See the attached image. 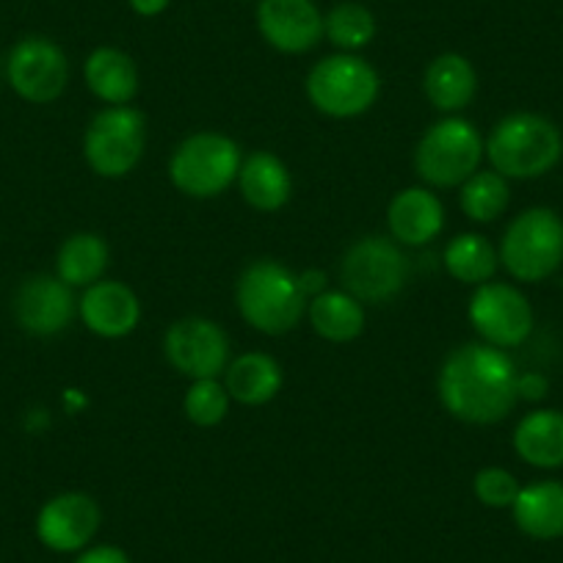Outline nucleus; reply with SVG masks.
I'll return each mask as SVG.
<instances>
[{
  "instance_id": "nucleus-28",
  "label": "nucleus",
  "mask_w": 563,
  "mask_h": 563,
  "mask_svg": "<svg viewBox=\"0 0 563 563\" xmlns=\"http://www.w3.org/2000/svg\"><path fill=\"white\" fill-rule=\"evenodd\" d=\"M323 36L340 53H356L371 45L376 36V18L356 0H343L323 14Z\"/></svg>"
},
{
  "instance_id": "nucleus-1",
  "label": "nucleus",
  "mask_w": 563,
  "mask_h": 563,
  "mask_svg": "<svg viewBox=\"0 0 563 563\" xmlns=\"http://www.w3.org/2000/svg\"><path fill=\"white\" fill-rule=\"evenodd\" d=\"M519 371L508 351L489 343H467L445 356L437 378L440 400L456 420L495 426L519 404Z\"/></svg>"
},
{
  "instance_id": "nucleus-10",
  "label": "nucleus",
  "mask_w": 563,
  "mask_h": 563,
  "mask_svg": "<svg viewBox=\"0 0 563 563\" xmlns=\"http://www.w3.org/2000/svg\"><path fill=\"white\" fill-rule=\"evenodd\" d=\"M7 84L20 100L51 106L69 84L67 53L47 36H23L7 56Z\"/></svg>"
},
{
  "instance_id": "nucleus-3",
  "label": "nucleus",
  "mask_w": 563,
  "mask_h": 563,
  "mask_svg": "<svg viewBox=\"0 0 563 563\" xmlns=\"http://www.w3.org/2000/svg\"><path fill=\"white\" fill-rule=\"evenodd\" d=\"M486 158L506 180H539L561 164L563 133L541 113H508L486 139Z\"/></svg>"
},
{
  "instance_id": "nucleus-24",
  "label": "nucleus",
  "mask_w": 563,
  "mask_h": 563,
  "mask_svg": "<svg viewBox=\"0 0 563 563\" xmlns=\"http://www.w3.org/2000/svg\"><path fill=\"white\" fill-rule=\"evenodd\" d=\"M307 318L318 338L327 343H351L365 332V305L345 290H327L307 305Z\"/></svg>"
},
{
  "instance_id": "nucleus-9",
  "label": "nucleus",
  "mask_w": 563,
  "mask_h": 563,
  "mask_svg": "<svg viewBox=\"0 0 563 563\" xmlns=\"http://www.w3.org/2000/svg\"><path fill=\"white\" fill-rule=\"evenodd\" d=\"M147 119L133 106H108L89 122L84 135V158L106 180L128 177L144 158Z\"/></svg>"
},
{
  "instance_id": "nucleus-17",
  "label": "nucleus",
  "mask_w": 563,
  "mask_h": 563,
  "mask_svg": "<svg viewBox=\"0 0 563 563\" xmlns=\"http://www.w3.org/2000/svg\"><path fill=\"white\" fill-rule=\"evenodd\" d=\"M387 227L400 246H429L445 227V208L431 188H404L389 202Z\"/></svg>"
},
{
  "instance_id": "nucleus-27",
  "label": "nucleus",
  "mask_w": 563,
  "mask_h": 563,
  "mask_svg": "<svg viewBox=\"0 0 563 563\" xmlns=\"http://www.w3.org/2000/svg\"><path fill=\"white\" fill-rule=\"evenodd\" d=\"M464 216L475 224H492L500 219L511 202V188L508 180L495 169H478L470 180L462 183L459 194Z\"/></svg>"
},
{
  "instance_id": "nucleus-26",
  "label": "nucleus",
  "mask_w": 563,
  "mask_h": 563,
  "mask_svg": "<svg viewBox=\"0 0 563 563\" xmlns=\"http://www.w3.org/2000/svg\"><path fill=\"white\" fill-rule=\"evenodd\" d=\"M442 263L453 279L478 288L484 282L495 279L497 268H500V254L478 232H462L445 246Z\"/></svg>"
},
{
  "instance_id": "nucleus-30",
  "label": "nucleus",
  "mask_w": 563,
  "mask_h": 563,
  "mask_svg": "<svg viewBox=\"0 0 563 563\" xmlns=\"http://www.w3.org/2000/svg\"><path fill=\"white\" fill-rule=\"evenodd\" d=\"M522 484L503 467H484L473 478V495L486 508H511Z\"/></svg>"
},
{
  "instance_id": "nucleus-5",
  "label": "nucleus",
  "mask_w": 563,
  "mask_h": 563,
  "mask_svg": "<svg viewBox=\"0 0 563 563\" xmlns=\"http://www.w3.org/2000/svg\"><path fill=\"white\" fill-rule=\"evenodd\" d=\"M500 265L525 285L550 279L563 265V219L552 208H528L503 232Z\"/></svg>"
},
{
  "instance_id": "nucleus-16",
  "label": "nucleus",
  "mask_w": 563,
  "mask_h": 563,
  "mask_svg": "<svg viewBox=\"0 0 563 563\" xmlns=\"http://www.w3.org/2000/svg\"><path fill=\"white\" fill-rule=\"evenodd\" d=\"M78 316L91 334L106 340L128 338L141 321V301L128 285L113 279L95 282L78 299Z\"/></svg>"
},
{
  "instance_id": "nucleus-6",
  "label": "nucleus",
  "mask_w": 563,
  "mask_h": 563,
  "mask_svg": "<svg viewBox=\"0 0 563 563\" xmlns=\"http://www.w3.org/2000/svg\"><path fill=\"white\" fill-rule=\"evenodd\" d=\"M243 155L230 135L202 130L177 144L169 158V180L191 199L221 197L238 183Z\"/></svg>"
},
{
  "instance_id": "nucleus-22",
  "label": "nucleus",
  "mask_w": 563,
  "mask_h": 563,
  "mask_svg": "<svg viewBox=\"0 0 563 563\" xmlns=\"http://www.w3.org/2000/svg\"><path fill=\"white\" fill-rule=\"evenodd\" d=\"M514 451L536 470L563 467V411L533 409L514 429Z\"/></svg>"
},
{
  "instance_id": "nucleus-21",
  "label": "nucleus",
  "mask_w": 563,
  "mask_h": 563,
  "mask_svg": "<svg viewBox=\"0 0 563 563\" xmlns=\"http://www.w3.org/2000/svg\"><path fill=\"white\" fill-rule=\"evenodd\" d=\"M84 80L91 95L106 106H130L139 95V67L124 51L111 45L95 47L84 64Z\"/></svg>"
},
{
  "instance_id": "nucleus-32",
  "label": "nucleus",
  "mask_w": 563,
  "mask_h": 563,
  "mask_svg": "<svg viewBox=\"0 0 563 563\" xmlns=\"http://www.w3.org/2000/svg\"><path fill=\"white\" fill-rule=\"evenodd\" d=\"M517 393H519V400H541L547 398V393H550V382H547V376H541V373L536 371L519 373Z\"/></svg>"
},
{
  "instance_id": "nucleus-31",
  "label": "nucleus",
  "mask_w": 563,
  "mask_h": 563,
  "mask_svg": "<svg viewBox=\"0 0 563 563\" xmlns=\"http://www.w3.org/2000/svg\"><path fill=\"white\" fill-rule=\"evenodd\" d=\"M73 563H130L128 552L117 544H97L86 547L84 552H78Z\"/></svg>"
},
{
  "instance_id": "nucleus-29",
  "label": "nucleus",
  "mask_w": 563,
  "mask_h": 563,
  "mask_svg": "<svg viewBox=\"0 0 563 563\" xmlns=\"http://www.w3.org/2000/svg\"><path fill=\"white\" fill-rule=\"evenodd\" d=\"M230 404V393H227V387L219 378H199V382H191V387L186 389L183 411L199 429H213V426L227 420Z\"/></svg>"
},
{
  "instance_id": "nucleus-14",
  "label": "nucleus",
  "mask_w": 563,
  "mask_h": 563,
  "mask_svg": "<svg viewBox=\"0 0 563 563\" xmlns=\"http://www.w3.org/2000/svg\"><path fill=\"white\" fill-rule=\"evenodd\" d=\"M102 522L100 503L86 492H62L36 514V539L58 555L84 552Z\"/></svg>"
},
{
  "instance_id": "nucleus-8",
  "label": "nucleus",
  "mask_w": 563,
  "mask_h": 563,
  "mask_svg": "<svg viewBox=\"0 0 563 563\" xmlns=\"http://www.w3.org/2000/svg\"><path fill=\"white\" fill-rule=\"evenodd\" d=\"M409 257L400 243L384 235H367L351 243L340 260V282L345 294L362 305H387L409 282Z\"/></svg>"
},
{
  "instance_id": "nucleus-19",
  "label": "nucleus",
  "mask_w": 563,
  "mask_h": 563,
  "mask_svg": "<svg viewBox=\"0 0 563 563\" xmlns=\"http://www.w3.org/2000/svg\"><path fill=\"white\" fill-rule=\"evenodd\" d=\"M422 89L437 111L453 117V113L464 111L478 95V73L462 53H442L426 67Z\"/></svg>"
},
{
  "instance_id": "nucleus-11",
  "label": "nucleus",
  "mask_w": 563,
  "mask_h": 563,
  "mask_svg": "<svg viewBox=\"0 0 563 563\" xmlns=\"http://www.w3.org/2000/svg\"><path fill=\"white\" fill-rule=\"evenodd\" d=\"M467 316L478 338L503 351L522 345L536 327L528 296L508 282L495 279L473 290Z\"/></svg>"
},
{
  "instance_id": "nucleus-18",
  "label": "nucleus",
  "mask_w": 563,
  "mask_h": 563,
  "mask_svg": "<svg viewBox=\"0 0 563 563\" xmlns=\"http://www.w3.org/2000/svg\"><path fill=\"white\" fill-rule=\"evenodd\" d=\"M238 191L246 199L249 208L260 213H276L294 197V177L279 155L257 150L243 158L238 172Z\"/></svg>"
},
{
  "instance_id": "nucleus-13",
  "label": "nucleus",
  "mask_w": 563,
  "mask_h": 563,
  "mask_svg": "<svg viewBox=\"0 0 563 563\" xmlns=\"http://www.w3.org/2000/svg\"><path fill=\"white\" fill-rule=\"evenodd\" d=\"M12 312L25 334L56 338L67 332L78 316V299L56 274H34L20 282V288L14 290Z\"/></svg>"
},
{
  "instance_id": "nucleus-2",
  "label": "nucleus",
  "mask_w": 563,
  "mask_h": 563,
  "mask_svg": "<svg viewBox=\"0 0 563 563\" xmlns=\"http://www.w3.org/2000/svg\"><path fill=\"white\" fill-rule=\"evenodd\" d=\"M235 305L243 321L260 334L294 332L307 316V296L299 285V274L276 260L263 257L241 271L235 285Z\"/></svg>"
},
{
  "instance_id": "nucleus-12",
  "label": "nucleus",
  "mask_w": 563,
  "mask_h": 563,
  "mask_svg": "<svg viewBox=\"0 0 563 563\" xmlns=\"http://www.w3.org/2000/svg\"><path fill=\"white\" fill-rule=\"evenodd\" d=\"M164 356L180 376L219 378L230 365V338L210 318L188 316L172 323L164 334Z\"/></svg>"
},
{
  "instance_id": "nucleus-20",
  "label": "nucleus",
  "mask_w": 563,
  "mask_h": 563,
  "mask_svg": "<svg viewBox=\"0 0 563 563\" xmlns=\"http://www.w3.org/2000/svg\"><path fill=\"white\" fill-rule=\"evenodd\" d=\"M514 525L536 541L563 536V481H533L522 486L511 506Z\"/></svg>"
},
{
  "instance_id": "nucleus-34",
  "label": "nucleus",
  "mask_w": 563,
  "mask_h": 563,
  "mask_svg": "<svg viewBox=\"0 0 563 563\" xmlns=\"http://www.w3.org/2000/svg\"><path fill=\"white\" fill-rule=\"evenodd\" d=\"M128 7L139 18H158V14H164L172 7V0H128Z\"/></svg>"
},
{
  "instance_id": "nucleus-25",
  "label": "nucleus",
  "mask_w": 563,
  "mask_h": 563,
  "mask_svg": "<svg viewBox=\"0 0 563 563\" xmlns=\"http://www.w3.org/2000/svg\"><path fill=\"white\" fill-rule=\"evenodd\" d=\"M108 263H111V249H108L106 238H100L97 232H75L58 246L56 276L73 290H86L106 276Z\"/></svg>"
},
{
  "instance_id": "nucleus-23",
  "label": "nucleus",
  "mask_w": 563,
  "mask_h": 563,
  "mask_svg": "<svg viewBox=\"0 0 563 563\" xmlns=\"http://www.w3.org/2000/svg\"><path fill=\"white\" fill-rule=\"evenodd\" d=\"M224 387L232 400L243 406H263L279 395L285 373L271 354L263 351H246V354L230 360L224 371Z\"/></svg>"
},
{
  "instance_id": "nucleus-4",
  "label": "nucleus",
  "mask_w": 563,
  "mask_h": 563,
  "mask_svg": "<svg viewBox=\"0 0 563 563\" xmlns=\"http://www.w3.org/2000/svg\"><path fill=\"white\" fill-rule=\"evenodd\" d=\"M486 141L470 119L453 117L431 124L415 150V169L431 188H459L481 169Z\"/></svg>"
},
{
  "instance_id": "nucleus-7",
  "label": "nucleus",
  "mask_w": 563,
  "mask_h": 563,
  "mask_svg": "<svg viewBox=\"0 0 563 563\" xmlns=\"http://www.w3.org/2000/svg\"><path fill=\"white\" fill-rule=\"evenodd\" d=\"M305 89L323 117L354 119L376 106L382 78L373 64L356 53H334L310 69Z\"/></svg>"
},
{
  "instance_id": "nucleus-33",
  "label": "nucleus",
  "mask_w": 563,
  "mask_h": 563,
  "mask_svg": "<svg viewBox=\"0 0 563 563\" xmlns=\"http://www.w3.org/2000/svg\"><path fill=\"white\" fill-rule=\"evenodd\" d=\"M299 285L301 290H305L307 301L316 299V296L327 294V274H323L321 268H307L305 274H299Z\"/></svg>"
},
{
  "instance_id": "nucleus-15",
  "label": "nucleus",
  "mask_w": 563,
  "mask_h": 563,
  "mask_svg": "<svg viewBox=\"0 0 563 563\" xmlns=\"http://www.w3.org/2000/svg\"><path fill=\"white\" fill-rule=\"evenodd\" d=\"M254 18L260 36L285 56H301L323 40V12L316 0H260Z\"/></svg>"
}]
</instances>
